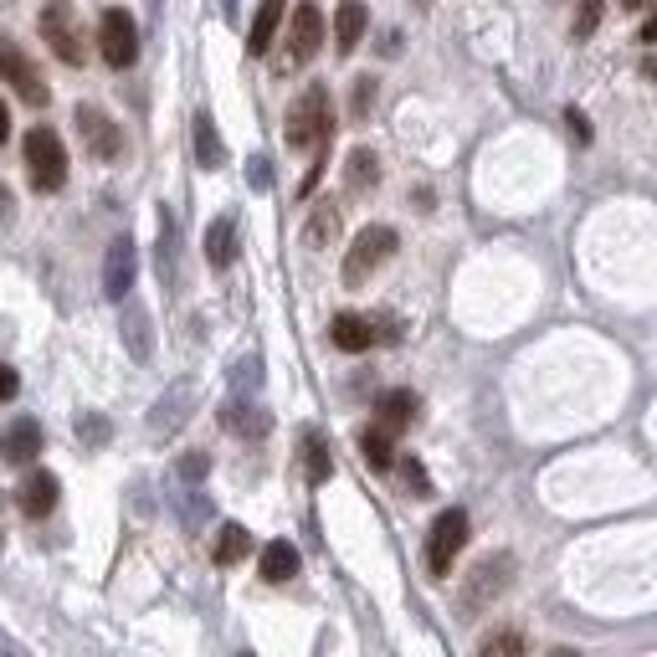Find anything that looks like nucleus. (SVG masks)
Returning <instances> with one entry per match:
<instances>
[{
    "mask_svg": "<svg viewBox=\"0 0 657 657\" xmlns=\"http://www.w3.org/2000/svg\"><path fill=\"white\" fill-rule=\"evenodd\" d=\"M191 401H195V390L191 386H175V390H164L160 406H154V432H170V427H180V421L191 417Z\"/></svg>",
    "mask_w": 657,
    "mask_h": 657,
    "instance_id": "obj_23",
    "label": "nucleus"
},
{
    "mask_svg": "<svg viewBox=\"0 0 657 657\" xmlns=\"http://www.w3.org/2000/svg\"><path fill=\"white\" fill-rule=\"evenodd\" d=\"M206 262L216 272H226L237 262V222H231V216H216V222L206 226Z\"/></svg>",
    "mask_w": 657,
    "mask_h": 657,
    "instance_id": "obj_19",
    "label": "nucleus"
},
{
    "mask_svg": "<svg viewBox=\"0 0 657 657\" xmlns=\"http://www.w3.org/2000/svg\"><path fill=\"white\" fill-rule=\"evenodd\" d=\"M98 52H104V62L114 67V73H123V67H134L139 57V26L129 11H104L98 15Z\"/></svg>",
    "mask_w": 657,
    "mask_h": 657,
    "instance_id": "obj_6",
    "label": "nucleus"
},
{
    "mask_svg": "<svg viewBox=\"0 0 657 657\" xmlns=\"http://www.w3.org/2000/svg\"><path fill=\"white\" fill-rule=\"evenodd\" d=\"M257 575L268 585H283L299 575V550L288 545V539H272V545H262V560H257Z\"/></svg>",
    "mask_w": 657,
    "mask_h": 657,
    "instance_id": "obj_17",
    "label": "nucleus"
},
{
    "mask_svg": "<svg viewBox=\"0 0 657 657\" xmlns=\"http://www.w3.org/2000/svg\"><path fill=\"white\" fill-rule=\"evenodd\" d=\"M288 150H324L328 134H334V119H328V88L314 83V88L299 93V104L288 108Z\"/></svg>",
    "mask_w": 657,
    "mask_h": 657,
    "instance_id": "obj_1",
    "label": "nucleus"
},
{
    "mask_svg": "<svg viewBox=\"0 0 657 657\" xmlns=\"http://www.w3.org/2000/svg\"><path fill=\"white\" fill-rule=\"evenodd\" d=\"M601 15H606V0H581V6H575V21H570V36H575V42H591L601 26Z\"/></svg>",
    "mask_w": 657,
    "mask_h": 657,
    "instance_id": "obj_29",
    "label": "nucleus"
},
{
    "mask_svg": "<svg viewBox=\"0 0 657 657\" xmlns=\"http://www.w3.org/2000/svg\"><path fill=\"white\" fill-rule=\"evenodd\" d=\"M508 581H514V554L498 550V554H483L478 566L463 575V596H457V606H463L467 616L488 612L493 601L508 591Z\"/></svg>",
    "mask_w": 657,
    "mask_h": 657,
    "instance_id": "obj_2",
    "label": "nucleus"
},
{
    "mask_svg": "<svg viewBox=\"0 0 657 657\" xmlns=\"http://www.w3.org/2000/svg\"><path fill=\"white\" fill-rule=\"evenodd\" d=\"M328 340H334V349H344V355H365L375 344V328H370V319H359V314H334Z\"/></svg>",
    "mask_w": 657,
    "mask_h": 657,
    "instance_id": "obj_16",
    "label": "nucleus"
},
{
    "mask_svg": "<svg viewBox=\"0 0 657 657\" xmlns=\"http://www.w3.org/2000/svg\"><path fill=\"white\" fill-rule=\"evenodd\" d=\"M622 11H647V6H657V0H616Z\"/></svg>",
    "mask_w": 657,
    "mask_h": 657,
    "instance_id": "obj_40",
    "label": "nucleus"
},
{
    "mask_svg": "<svg viewBox=\"0 0 657 657\" xmlns=\"http://www.w3.org/2000/svg\"><path fill=\"white\" fill-rule=\"evenodd\" d=\"M370 104H375V77H355V104H349V114H355V119H365V114H370Z\"/></svg>",
    "mask_w": 657,
    "mask_h": 657,
    "instance_id": "obj_32",
    "label": "nucleus"
},
{
    "mask_svg": "<svg viewBox=\"0 0 657 657\" xmlns=\"http://www.w3.org/2000/svg\"><path fill=\"white\" fill-rule=\"evenodd\" d=\"M566 123H570V134L581 139V144H591V123H585V114H581V108H570V114H566Z\"/></svg>",
    "mask_w": 657,
    "mask_h": 657,
    "instance_id": "obj_36",
    "label": "nucleus"
},
{
    "mask_svg": "<svg viewBox=\"0 0 657 657\" xmlns=\"http://www.w3.org/2000/svg\"><path fill=\"white\" fill-rule=\"evenodd\" d=\"M359 457H365L375 473L396 467V448H390V432H386V427H365V432H359Z\"/></svg>",
    "mask_w": 657,
    "mask_h": 657,
    "instance_id": "obj_26",
    "label": "nucleus"
},
{
    "mask_svg": "<svg viewBox=\"0 0 657 657\" xmlns=\"http://www.w3.org/2000/svg\"><path fill=\"white\" fill-rule=\"evenodd\" d=\"M77 437H83V442H108V421L104 417H83L77 421Z\"/></svg>",
    "mask_w": 657,
    "mask_h": 657,
    "instance_id": "obj_34",
    "label": "nucleus"
},
{
    "mask_svg": "<svg viewBox=\"0 0 657 657\" xmlns=\"http://www.w3.org/2000/svg\"><path fill=\"white\" fill-rule=\"evenodd\" d=\"M365 26H370L365 0H340V11H334V52L349 57V52L359 46V36H365Z\"/></svg>",
    "mask_w": 657,
    "mask_h": 657,
    "instance_id": "obj_13",
    "label": "nucleus"
},
{
    "mask_svg": "<svg viewBox=\"0 0 657 657\" xmlns=\"http://www.w3.org/2000/svg\"><path fill=\"white\" fill-rule=\"evenodd\" d=\"M6 134H11V114H6V104H0V144H6Z\"/></svg>",
    "mask_w": 657,
    "mask_h": 657,
    "instance_id": "obj_41",
    "label": "nucleus"
},
{
    "mask_svg": "<svg viewBox=\"0 0 657 657\" xmlns=\"http://www.w3.org/2000/svg\"><path fill=\"white\" fill-rule=\"evenodd\" d=\"M463 545H467V514H463V508L437 514L432 535H427V570H432L437 581H442V575H452V560L463 554Z\"/></svg>",
    "mask_w": 657,
    "mask_h": 657,
    "instance_id": "obj_7",
    "label": "nucleus"
},
{
    "mask_svg": "<svg viewBox=\"0 0 657 657\" xmlns=\"http://www.w3.org/2000/svg\"><path fill=\"white\" fill-rule=\"evenodd\" d=\"M247 180H252L257 191H268V185H272V170H268V160H252V170H247Z\"/></svg>",
    "mask_w": 657,
    "mask_h": 657,
    "instance_id": "obj_37",
    "label": "nucleus"
},
{
    "mask_svg": "<svg viewBox=\"0 0 657 657\" xmlns=\"http://www.w3.org/2000/svg\"><path fill=\"white\" fill-rule=\"evenodd\" d=\"M401 483H406V493H411V498H432V478H427V467L417 463V457H401Z\"/></svg>",
    "mask_w": 657,
    "mask_h": 657,
    "instance_id": "obj_30",
    "label": "nucleus"
},
{
    "mask_svg": "<svg viewBox=\"0 0 657 657\" xmlns=\"http://www.w3.org/2000/svg\"><path fill=\"white\" fill-rule=\"evenodd\" d=\"M643 77H647V83H657V52H647V57H643Z\"/></svg>",
    "mask_w": 657,
    "mask_h": 657,
    "instance_id": "obj_38",
    "label": "nucleus"
},
{
    "mask_svg": "<svg viewBox=\"0 0 657 657\" xmlns=\"http://www.w3.org/2000/svg\"><path fill=\"white\" fill-rule=\"evenodd\" d=\"M222 421L231 427V432H241V437H262V432L272 427V417H268V411H262L257 401H231Z\"/></svg>",
    "mask_w": 657,
    "mask_h": 657,
    "instance_id": "obj_25",
    "label": "nucleus"
},
{
    "mask_svg": "<svg viewBox=\"0 0 657 657\" xmlns=\"http://www.w3.org/2000/svg\"><path fill=\"white\" fill-rule=\"evenodd\" d=\"M36 452H42V421L36 417H21L6 427V437H0V457L11 467H26L36 463Z\"/></svg>",
    "mask_w": 657,
    "mask_h": 657,
    "instance_id": "obj_12",
    "label": "nucleus"
},
{
    "mask_svg": "<svg viewBox=\"0 0 657 657\" xmlns=\"http://www.w3.org/2000/svg\"><path fill=\"white\" fill-rule=\"evenodd\" d=\"M375 411H380V427H386V432H406L421 411V396L417 390H386V396L375 401Z\"/></svg>",
    "mask_w": 657,
    "mask_h": 657,
    "instance_id": "obj_18",
    "label": "nucleus"
},
{
    "mask_svg": "<svg viewBox=\"0 0 657 657\" xmlns=\"http://www.w3.org/2000/svg\"><path fill=\"white\" fill-rule=\"evenodd\" d=\"M303 473H309V483H328V473H334V457H328L319 427H303Z\"/></svg>",
    "mask_w": 657,
    "mask_h": 657,
    "instance_id": "obj_22",
    "label": "nucleus"
},
{
    "mask_svg": "<svg viewBox=\"0 0 657 657\" xmlns=\"http://www.w3.org/2000/svg\"><path fill=\"white\" fill-rule=\"evenodd\" d=\"M247 550H252V535H247L241 524H222V535H216V550H211V560H216V566H237V560H247Z\"/></svg>",
    "mask_w": 657,
    "mask_h": 657,
    "instance_id": "obj_27",
    "label": "nucleus"
},
{
    "mask_svg": "<svg viewBox=\"0 0 657 657\" xmlns=\"http://www.w3.org/2000/svg\"><path fill=\"white\" fill-rule=\"evenodd\" d=\"M344 185L355 195H365V191H375L380 185V160H375V150H349V164H344Z\"/></svg>",
    "mask_w": 657,
    "mask_h": 657,
    "instance_id": "obj_21",
    "label": "nucleus"
},
{
    "mask_svg": "<svg viewBox=\"0 0 657 657\" xmlns=\"http://www.w3.org/2000/svg\"><path fill=\"white\" fill-rule=\"evenodd\" d=\"M340 226H344L340 206H334V201H319V206L309 211V222H303V247H309V252L334 247V241H340Z\"/></svg>",
    "mask_w": 657,
    "mask_h": 657,
    "instance_id": "obj_14",
    "label": "nucleus"
},
{
    "mask_svg": "<svg viewBox=\"0 0 657 657\" xmlns=\"http://www.w3.org/2000/svg\"><path fill=\"white\" fill-rule=\"evenodd\" d=\"M206 473H211V457H206V452H191V457H180V478H206Z\"/></svg>",
    "mask_w": 657,
    "mask_h": 657,
    "instance_id": "obj_33",
    "label": "nucleus"
},
{
    "mask_svg": "<svg viewBox=\"0 0 657 657\" xmlns=\"http://www.w3.org/2000/svg\"><path fill=\"white\" fill-rule=\"evenodd\" d=\"M643 42H653V46H657V11L647 15V26H643Z\"/></svg>",
    "mask_w": 657,
    "mask_h": 657,
    "instance_id": "obj_39",
    "label": "nucleus"
},
{
    "mask_svg": "<svg viewBox=\"0 0 657 657\" xmlns=\"http://www.w3.org/2000/svg\"><path fill=\"white\" fill-rule=\"evenodd\" d=\"M123 344H129L139 359H150V314H144L139 303L123 314Z\"/></svg>",
    "mask_w": 657,
    "mask_h": 657,
    "instance_id": "obj_28",
    "label": "nucleus"
},
{
    "mask_svg": "<svg viewBox=\"0 0 657 657\" xmlns=\"http://www.w3.org/2000/svg\"><path fill=\"white\" fill-rule=\"evenodd\" d=\"M36 26H42L46 46H52V52H57L67 67H83L88 46H83V26H77V15H73V6H67V0H52V6H42Z\"/></svg>",
    "mask_w": 657,
    "mask_h": 657,
    "instance_id": "obj_5",
    "label": "nucleus"
},
{
    "mask_svg": "<svg viewBox=\"0 0 657 657\" xmlns=\"http://www.w3.org/2000/svg\"><path fill=\"white\" fill-rule=\"evenodd\" d=\"M77 134H83L88 154H98V160H119V154H123V134H119V123L108 119L104 108H93V104L77 108Z\"/></svg>",
    "mask_w": 657,
    "mask_h": 657,
    "instance_id": "obj_10",
    "label": "nucleus"
},
{
    "mask_svg": "<svg viewBox=\"0 0 657 657\" xmlns=\"http://www.w3.org/2000/svg\"><path fill=\"white\" fill-rule=\"evenodd\" d=\"M134 272H139V257H134V241L119 237L114 247H108L104 257V293L114 303H123L129 293H134Z\"/></svg>",
    "mask_w": 657,
    "mask_h": 657,
    "instance_id": "obj_11",
    "label": "nucleus"
},
{
    "mask_svg": "<svg viewBox=\"0 0 657 657\" xmlns=\"http://www.w3.org/2000/svg\"><path fill=\"white\" fill-rule=\"evenodd\" d=\"M319 46H324V11L314 0H299V11L288 21V62L303 67V62L319 57Z\"/></svg>",
    "mask_w": 657,
    "mask_h": 657,
    "instance_id": "obj_9",
    "label": "nucleus"
},
{
    "mask_svg": "<svg viewBox=\"0 0 657 657\" xmlns=\"http://www.w3.org/2000/svg\"><path fill=\"white\" fill-rule=\"evenodd\" d=\"M15 390H21V375H15V370H11V365H0V406L11 401Z\"/></svg>",
    "mask_w": 657,
    "mask_h": 657,
    "instance_id": "obj_35",
    "label": "nucleus"
},
{
    "mask_svg": "<svg viewBox=\"0 0 657 657\" xmlns=\"http://www.w3.org/2000/svg\"><path fill=\"white\" fill-rule=\"evenodd\" d=\"M478 653L483 657H498V653H529V643H524L519 632H488L478 643Z\"/></svg>",
    "mask_w": 657,
    "mask_h": 657,
    "instance_id": "obj_31",
    "label": "nucleus"
},
{
    "mask_svg": "<svg viewBox=\"0 0 657 657\" xmlns=\"http://www.w3.org/2000/svg\"><path fill=\"white\" fill-rule=\"evenodd\" d=\"M57 493H62L57 478H52L46 467H36V473L21 483V498H15V504H21V514H26V519H46V514L57 508Z\"/></svg>",
    "mask_w": 657,
    "mask_h": 657,
    "instance_id": "obj_15",
    "label": "nucleus"
},
{
    "mask_svg": "<svg viewBox=\"0 0 657 657\" xmlns=\"http://www.w3.org/2000/svg\"><path fill=\"white\" fill-rule=\"evenodd\" d=\"M396 257V231L390 226H365L355 237V247L344 252V288H365L375 278L380 262Z\"/></svg>",
    "mask_w": 657,
    "mask_h": 657,
    "instance_id": "obj_3",
    "label": "nucleus"
},
{
    "mask_svg": "<svg viewBox=\"0 0 657 657\" xmlns=\"http://www.w3.org/2000/svg\"><path fill=\"white\" fill-rule=\"evenodd\" d=\"M195 160L206 164V170H222L226 164V144L216 134V119L211 114H195Z\"/></svg>",
    "mask_w": 657,
    "mask_h": 657,
    "instance_id": "obj_24",
    "label": "nucleus"
},
{
    "mask_svg": "<svg viewBox=\"0 0 657 657\" xmlns=\"http://www.w3.org/2000/svg\"><path fill=\"white\" fill-rule=\"evenodd\" d=\"M0 77L15 88V98H21V104H31V108L46 104V83H42V73H36V62H31L26 52L11 42V36L0 42Z\"/></svg>",
    "mask_w": 657,
    "mask_h": 657,
    "instance_id": "obj_8",
    "label": "nucleus"
},
{
    "mask_svg": "<svg viewBox=\"0 0 657 657\" xmlns=\"http://www.w3.org/2000/svg\"><path fill=\"white\" fill-rule=\"evenodd\" d=\"M278 26H283V0H262L257 15H252V31H247V52L262 57L272 46V36H278Z\"/></svg>",
    "mask_w": 657,
    "mask_h": 657,
    "instance_id": "obj_20",
    "label": "nucleus"
},
{
    "mask_svg": "<svg viewBox=\"0 0 657 657\" xmlns=\"http://www.w3.org/2000/svg\"><path fill=\"white\" fill-rule=\"evenodd\" d=\"M26 170H31V185L42 195L62 191V185H67V144H62L52 129H31L26 134Z\"/></svg>",
    "mask_w": 657,
    "mask_h": 657,
    "instance_id": "obj_4",
    "label": "nucleus"
}]
</instances>
